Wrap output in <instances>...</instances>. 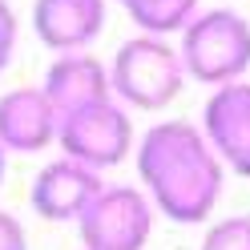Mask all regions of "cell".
<instances>
[{
  "instance_id": "4fadbf2b",
  "label": "cell",
  "mask_w": 250,
  "mask_h": 250,
  "mask_svg": "<svg viewBox=\"0 0 250 250\" xmlns=\"http://www.w3.org/2000/svg\"><path fill=\"white\" fill-rule=\"evenodd\" d=\"M17 37H21L17 12H12L8 0H0V73L12 65V53H17Z\"/></svg>"
},
{
  "instance_id": "8992f818",
  "label": "cell",
  "mask_w": 250,
  "mask_h": 250,
  "mask_svg": "<svg viewBox=\"0 0 250 250\" xmlns=\"http://www.w3.org/2000/svg\"><path fill=\"white\" fill-rule=\"evenodd\" d=\"M105 190V178L97 169H89L85 162L73 158H53L37 169L33 190H28V202L33 210L44 218V222H81V214L89 210V202Z\"/></svg>"
},
{
  "instance_id": "3957f363",
  "label": "cell",
  "mask_w": 250,
  "mask_h": 250,
  "mask_svg": "<svg viewBox=\"0 0 250 250\" xmlns=\"http://www.w3.org/2000/svg\"><path fill=\"white\" fill-rule=\"evenodd\" d=\"M109 81H113V97L125 109H158L174 105L182 85L190 81V73L182 65L178 44H169V37L137 33L121 44L109 61Z\"/></svg>"
},
{
  "instance_id": "52a82bcc",
  "label": "cell",
  "mask_w": 250,
  "mask_h": 250,
  "mask_svg": "<svg viewBox=\"0 0 250 250\" xmlns=\"http://www.w3.org/2000/svg\"><path fill=\"white\" fill-rule=\"evenodd\" d=\"M202 129L230 174L250 178V81L210 89L202 105Z\"/></svg>"
},
{
  "instance_id": "7c38bea8",
  "label": "cell",
  "mask_w": 250,
  "mask_h": 250,
  "mask_svg": "<svg viewBox=\"0 0 250 250\" xmlns=\"http://www.w3.org/2000/svg\"><path fill=\"white\" fill-rule=\"evenodd\" d=\"M198 250H250V214H230L210 222Z\"/></svg>"
},
{
  "instance_id": "5b68a950",
  "label": "cell",
  "mask_w": 250,
  "mask_h": 250,
  "mask_svg": "<svg viewBox=\"0 0 250 250\" xmlns=\"http://www.w3.org/2000/svg\"><path fill=\"white\" fill-rule=\"evenodd\" d=\"M57 146H61L65 158L85 162L89 169L105 174V169L121 166L125 158H133L137 133H133L129 109L113 97V101H101V105L77 109V113H65V117H61Z\"/></svg>"
},
{
  "instance_id": "9a60e30c",
  "label": "cell",
  "mask_w": 250,
  "mask_h": 250,
  "mask_svg": "<svg viewBox=\"0 0 250 250\" xmlns=\"http://www.w3.org/2000/svg\"><path fill=\"white\" fill-rule=\"evenodd\" d=\"M4 166H8V149L0 146V182H4Z\"/></svg>"
},
{
  "instance_id": "7a4b0ae2",
  "label": "cell",
  "mask_w": 250,
  "mask_h": 250,
  "mask_svg": "<svg viewBox=\"0 0 250 250\" xmlns=\"http://www.w3.org/2000/svg\"><path fill=\"white\" fill-rule=\"evenodd\" d=\"M182 65L190 81L222 89L246 81L250 69V21L238 8H198V17L182 28Z\"/></svg>"
},
{
  "instance_id": "ba28073f",
  "label": "cell",
  "mask_w": 250,
  "mask_h": 250,
  "mask_svg": "<svg viewBox=\"0 0 250 250\" xmlns=\"http://www.w3.org/2000/svg\"><path fill=\"white\" fill-rule=\"evenodd\" d=\"M61 113L41 85H17L0 93V146L8 153H41L57 146Z\"/></svg>"
},
{
  "instance_id": "6da1fadb",
  "label": "cell",
  "mask_w": 250,
  "mask_h": 250,
  "mask_svg": "<svg viewBox=\"0 0 250 250\" xmlns=\"http://www.w3.org/2000/svg\"><path fill=\"white\" fill-rule=\"evenodd\" d=\"M133 166H137V182L158 206V214L178 226L210 222L230 174L218 149L210 146L206 129L178 117L149 125L137 137Z\"/></svg>"
},
{
  "instance_id": "8fae6325",
  "label": "cell",
  "mask_w": 250,
  "mask_h": 250,
  "mask_svg": "<svg viewBox=\"0 0 250 250\" xmlns=\"http://www.w3.org/2000/svg\"><path fill=\"white\" fill-rule=\"evenodd\" d=\"M117 4L129 12L137 33H153V37L182 33L198 17V0H117Z\"/></svg>"
},
{
  "instance_id": "5bb4252c",
  "label": "cell",
  "mask_w": 250,
  "mask_h": 250,
  "mask_svg": "<svg viewBox=\"0 0 250 250\" xmlns=\"http://www.w3.org/2000/svg\"><path fill=\"white\" fill-rule=\"evenodd\" d=\"M0 250H28V234L21 226V218L0 206Z\"/></svg>"
},
{
  "instance_id": "277c9868",
  "label": "cell",
  "mask_w": 250,
  "mask_h": 250,
  "mask_svg": "<svg viewBox=\"0 0 250 250\" xmlns=\"http://www.w3.org/2000/svg\"><path fill=\"white\" fill-rule=\"evenodd\" d=\"M158 206L142 186H109L89 202V210L77 222L81 250H146Z\"/></svg>"
},
{
  "instance_id": "9c48e42d",
  "label": "cell",
  "mask_w": 250,
  "mask_h": 250,
  "mask_svg": "<svg viewBox=\"0 0 250 250\" xmlns=\"http://www.w3.org/2000/svg\"><path fill=\"white\" fill-rule=\"evenodd\" d=\"M33 33L37 41L57 53H85L105 33L109 0H33Z\"/></svg>"
},
{
  "instance_id": "30bf717a",
  "label": "cell",
  "mask_w": 250,
  "mask_h": 250,
  "mask_svg": "<svg viewBox=\"0 0 250 250\" xmlns=\"http://www.w3.org/2000/svg\"><path fill=\"white\" fill-rule=\"evenodd\" d=\"M41 89L49 93V101L57 105V113H77V109L113 101V81H109V65L101 57L85 53H57L49 61V69L41 77Z\"/></svg>"
}]
</instances>
